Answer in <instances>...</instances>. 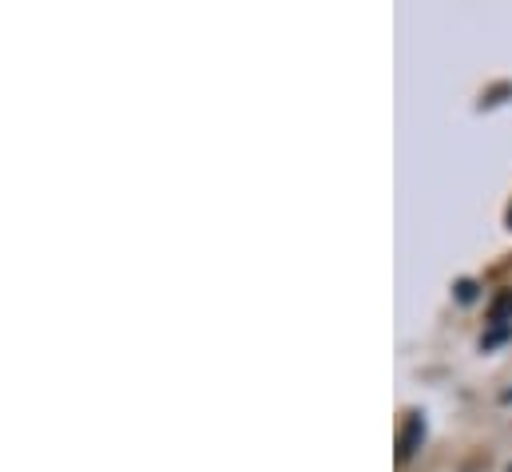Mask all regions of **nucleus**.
<instances>
[{"label":"nucleus","mask_w":512,"mask_h":472,"mask_svg":"<svg viewBox=\"0 0 512 472\" xmlns=\"http://www.w3.org/2000/svg\"><path fill=\"white\" fill-rule=\"evenodd\" d=\"M509 314H512V290H505V294H497V302L489 306V322L509 326Z\"/></svg>","instance_id":"f03ea898"},{"label":"nucleus","mask_w":512,"mask_h":472,"mask_svg":"<svg viewBox=\"0 0 512 472\" xmlns=\"http://www.w3.org/2000/svg\"><path fill=\"white\" fill-rule=\"evenodd\" d=\"M501 96H512V84H501V88L485 92V104H501Z\"/></svg>","instance_id":"39448f33"},{"label":"nucleus","mask_w":512,"mask_h":472,"mask_svg":"<svg viewBox=\"0 0 512 472\" xmlns=\"http://www.w3.org/2000/svg\"><path fill=\"white\" fill-rule=\"evenodd\" d=\"M509 334H512V326H493V330L485 334V342H481V346H485V350H493V346L509 342Z\"/></svg>","instance_id":"7ed1b4c3"},{"label":"nucleus","mask_w":512,"mask_h":472,"mask_svg":"<svg viewBox=\"0 0 512 472\" xmlns=\"http://www.w3.org/2000/svg\"><path fill=\"white\" fill-rule=\"evenodd\" d=\"M505 401H512V393H505Z\"/></svg>","instance_id":"0eeeda50"},{"label":"nucleus","mask_w":512,"mask_h":472,"mask_svg":"<svg viewBox=\"0 0 512 472\" xmlns=\"http://www.w3.org/2000/svg\"><path fill=\"white\" fill-rule=\"evenodd\" d=\"M509 227H512V207H509Z\"/></svg>","instance_id":"423d86ee"},{"label":"nucleus","mask_w":512,"mask_h":472,"mask_svg":"<svg viewBox=\"0 0 512 472\" xmlns=\"http://www.w3.org/2000/svg\"><path fill=\"white\" fill-rule=\"evenodd\" d=\"M457 298H461V302H473V298H477V282H469V278L457 282Z\"/></svg>","instance_id":"20e7f679"},{"label":"nucleus","mask_w":512,"mask_h":472,"mask_svg":"<svg viewBox=\"0 0 512 472\" xmlns=\"http://www.w3.org/2000/svg\"><path fill=\"white\" fill-rule=\"evenodd\" d=\"M421 437H425V421L421 417H409V425H405V433H401V461H409L413 453H417V445H421Z\"/></svg>","instance_id":"f257e3e1"}]
</instances>
